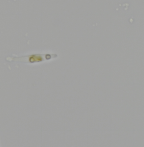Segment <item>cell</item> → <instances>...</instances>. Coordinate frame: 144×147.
I'll use <instances>...</instances> for the list:
<instances>
[{
  "instance_id": "obj_1",
  "label": "cell",
  "mask_w": 144,
  "mask_h": 147,
  "mask_svg": "<svg viewBox=\"0 0 144 147\" xmlns=\"http://www.w3.org/2000/svg\"><path fill=\"white\" fill-rule=\"evenodd\" d=\"M57 57V55L55 54H33L22 56L8 57L6 58V60L9 62L33 64L50 60Z\"/></svg>"
}]
</instances>
